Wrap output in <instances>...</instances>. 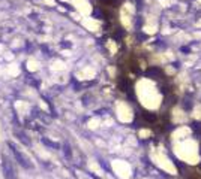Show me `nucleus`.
Returning <instances> with one entry per match:
<instances>
[{
  "label": "nucleus",
  "mask_w": 201,
  "mask_h": 179,
  "mask_svg": "<svg viewBox=\"0 0 201 179\" xmlns=\"http://www.w3.org/2000/svg\"><path fill=\"white\" fill-rule=\"evenodd\" d=\"M8 146H9V149L12 151V154H14V157H15V160L18 161V164L20 166H23L24 169H32V163L29 161V158L23 154V152L17 148V145L15 143H12V142H8Z\"/></svg>",
  "instance_id": "1"
},
{
  "label": "nucleus",
  "mask_w": 201,
  "mask_h": 179,
  "mask_svg": "<svg viewBox=\"0 0 201 179\" xmlns=\"http://www.w3.org/2000/svg\"><path fill=\"white\" fill-rule=\"evenodd\" d=\"M65 154H66V157H71V149H69V145H65Z\"/></svg>",
  "instance_id": "5"
},
{
  "label": "nucleus",
  "mask_w": 201,
  "mask_h": 179,
  "mask_svg": "<svg viewBox=\"0 0 201 179\" xmlns=\"http://www.w3.org/2000/svg\"><path fill=\"white\" fill-rule=\"evenodd\" d=\"M62 46H63V48H69V46H71V43H68V42L65 41L63 43H62Z\"/></svg>",
  "instance_id": "7"
},
{
  "label": "nucleus",
  "mask_w": 201,
  "mask_h": 179,
  "mask_svg": "<svg viewBox=\"0 0 201 179\" xmlns=\"http://www.w3.org/2000/svg\"><path fill=\"white\" fill-rule=\"evenodd\" d=\"M42 143H44L45 146H50V148H54V149H59V145H57L56 142H53V140H50V139H47V137H42Z\"/></svg>",
  "instance_id": "4"
},
{
  "label": "nucleus",
  "mask_w": 201,
  "mask_h": 179,
  "mask_svg": "<svg viewBox=\"0 0 201 179\" xmlns=\"http://www.w3.org/2000/svg\"><path fill=\"white\" fill-rule=\"evenodd\" d=\"M15 136L18 137V140H20V142H23L24 145H26V146H30V139H29V136L26 134V133H24V131H21V130H15Z\"/></svg>",
  "instance_id": "3"
},
{
  "label": "nucleus",
  "mask_w": 201,
  "mask_h": 179,
  "mask_svg": "<svg viewBox=\"0 0 201 179\" xmlns=\"http://www.w3.org/2000/svg\"><path fill=\"white\" fill-rule=\"evenodd\" d=\"M2 167H3V173H5L6 179H15V169H14V166H12V163L8 158H3Z\"/></svg>",
  "instance_id": "2"
},
{
  "label": "nucleus",
  "mask_w": 201,
  "mask_h": 179,
  "mask_svg": "<svg viewBox=\"0 0 201 179\" xmlns=\"http://www.w3.org/2000/svg\"><path fill=\"white\" fill-rule=\"evenodd\" d=\"M41 49L44 51L45 54H48V52H50V49H48V46H47V45H41Z\"/></svg>",
  "instance_id": "6"
}]
</instances>
